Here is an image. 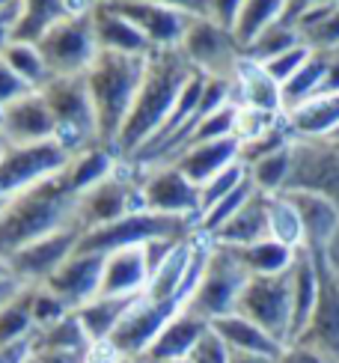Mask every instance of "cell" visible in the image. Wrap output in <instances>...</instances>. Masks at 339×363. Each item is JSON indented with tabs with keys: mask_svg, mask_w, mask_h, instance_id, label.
<instances>
[{
	"mask_svg": "<svg viewBox=\"0 0 339 363\" xmlns=\"http://www.w3.org/2000/svg\"><path fill=\"white\" fill-rule=\"evenodd\" d=\"M238 262L244 265L250 277H271V274H283V271L291 268L295 262V247H286L280 245L277 238H265V241H256V245L248 247H233Z\"/></svg>",
	"mask_w": 339,
	"mask_h": 363,
	"instance_id": "cell-30",
	"label": "cell"
},
{
	"mask_svg": "<svg viewBox=\"0 0 339 363\" xmlns=\"http://www.w3.org/2000/svg\"><path fill=\"white\" fill-rule=\"evenodd\" d=\"M235 313L259 325L277 342L289 345L291 328V268L271 277H250L238 295Z\"/></svg>",
	"mask_w": 339,
	"mask_h": 363,
	"instance_id": "cell-8",
	"label": "cell"
},
{
	"mask_svg": "<svg viewBox=\"0 0 339 363\" xmlns=\"http://www.w3.org/2000/svg\"><path fill=\"white\" fill-rule=\"evenodd\" d=\"M21 289H24L21 280H15L12 274H0V307H6Z\"/></svg>",
	"mask_w": 339,
	"mask_h": 363,
	"instance_id": "cell-48",
	"label": "cell"
},
{
	"mask_svg": "<svg viewBox=\"0 0 339 363\" xmlns=\"http://www.w3.org/2000/svg\"><path fill=\"white\" fill-rule=\"evenodd\" d=\"M268 200V230H271V238H277L280 245L286 247H304V223H301V215L295 203L289 200V194L280 191V194H265Z\"/></svg>",
	"mask_w": 339,
	"mask_h": 363,
	"instance_id": "cell-33",
	"label": "cell"
},
{
	"mask_svg": "<svg viewBox=\"0 0 339 363\" xmlns=\"http://www.w3.org/2000/svg\"><path fill=\"white\" fill-rule=\"evenodd\" d=\"M318 96H339V54L328 57V74H325V84H321Z\"/></svg>",
	"mask_w": 339,
	"mask_h": 363,
	"instance_id": "cell-47",
	"label": "cell"
},
{
	"mask_svg": "<svg viewBox=\"0 0 339 363\" xmlns=\"http://www.w3.org/2000/svg\"><path fill=\"white\" fill-rule=\"evenodd\" d=\"M116 363H143V357H116Z\"/></svg>",
	"mask_w": 339,
	"mask_h": 363,
	"instance_id": "cell-51",
	"label": "cell"
},
{
	"mask_svg": "<svg viewBox=\"0 0 339 363\" xmlns=\"http://www.w3.org/2000/svg\"><path fill=\"white\" fill-rule=\"evenodd\" d=\"M101 271H104V256L101 253H78L74 250L69 259L39 286H45L48 292H54L74 313L78 307L89 304V301L99 295Z\"/></svg>",
	"mask_w": 339,
	"mask_h": 363,
	"instance_id": "cell-15",
	"label": "cell"
},
{
	"mask_svg": "<svg viewBox=\"0 0 339 363\" xmlns=\"http://www.w3.org/2000/svg\"><path fill=\"white\" fill-rule=\"evenodd\" d=\"M248 164L244 161H235V164H229L226 170H221L218 176H211L203 188H199V215H203L206 208H211L218 200H223L226 194H233L241 182H248Z\"/></svg>",
	"mask_w": 339,
	"mask_h": 363,
	"instance_id": "cell-38",
	"label": "cell"
},
{
	"mask_svg": "<svg viewBox=\"0 0 339 363\" xmlns=\"http://www.w3.org/2000/svg\"><path fill=\"white\" fill-rule=\"evenodd\" d=\"M78 194L66 176V167L39 185L6 196L0 208V262L24 250L39 238H48L74 223Z\"/></svg>",
	"mask_w": 339,
	"mask_h": 363,
	"instance_id": "cell-2",
	"label": "cell"
},
{
	"mask_svg": "<svg viewBox=\"0 0 339 363\" xmlns=\"http://www.w3.org/2000/svg\"><path fill=\"white\" fill-rule=\"evenodd\" d=\"M15 21H18V0H9L0 9V54L15 42Z\"/></svg>",
	"mask_w": 339,
	"mask_h": 363,
	"instance_id": "cell-45",
	"label": "cell"
},
{
	"mask_svg": "<svg viewBox=\"0 0 339 363\" xmlns=\"http://www.w3.org/2000/svg\"><path fill=\"white\" fill-rule=\"evenodd\" d=\"M4 146H6V143H4V138H0V152H4Z\"/></svg>",
	"mask_w": 339,
	"mask_h": 363,
	"instance_id": "cell-55",
	"label": "cell"
},
{
	"mask_svg": "<svg viewBox=\"0 0 339 363\" xmlns=\"http://www.w3.org/2000/svg\"><path fill=\"white\" fill-rule=\"evenodd\" d=\"M30 301H33V286H24L6 307H0V349L21 342L33 334L36 325L33 313H30Z\"/></svg>",
	"mask_w": 339,
	"mask_h": 363,
	"instance_id": "cell-35",
	"label": "cell"
},
{
	"mask_svg": "<svg viewBox=\"0 0 339 363\" xmlns=\"http://www.w3.org/2000/svg\"><path fill=\"white\" fill-rule=\"evenodd\" d=\"M244 4H248V0H209V18L218 21L226 30H233Z\"/></svg>",
	"mask_w": 339,
	"mask_h": 363,
	"instance_id": "cell-42",
	"label": "cell"
},
{
	"mask_svg": "<svg viewBox=\"0 0 339 363\" xmlns=\"http://www.w3.org/2000/svg\"><path fill=\"white\" fill-rule=\"evenodd\" d=\"M96 0H18L15 42H39L48 30L74 12L89 9Z\"/></svg>",
	"mask_w": 339,
	"mask_h": 363,
	"instance_id": "cell-22",
	"label": "cell"
},
{
	"mask_svg": "<svg viewBox=\"0 0 339 363\" xmlns=\"http://www.w3.org/2000/svg\"><path fill=\"white\" fill-rule=\"evenodd\" d=\"M122 164V158L116 155V149L104 146V143H96L84 149V152L72 155L69 164H66V176L72 182L74 194H87L89 188H96L99 182H104L111 173H116V167Z\"/></svg>",
	"mask_w": 339,
	"mask_h": 363,
	"instance_id": "cell-29",
	"label": "cell"
},
{
	"mask_svg": "<svg viewBox=\"0 0 339 363\" xmlns=\"http://www.w3.org/2000/svg\"><path fill=\"white\" fill-rule=\"evenodd\" d=\"M286 6H289V0H248L241 15H238L235 27H233V36L238 42V48H248L262 30H268L271 24L283 21Z\"/></svg>",
	"mask_w": 339,
	"mask_h": 363,
	"instance_id": "cell-32",
	"label": "cell"
},
{
	"mask_svg": "<svg viewBox=\"0 0 339 363\" xmlns=\"http://www.w3.org/2000/svg\"><path fill=\"white\" fill-rule=\"evenodd\" d=\"M179 51L191 63L194 72L206 78H233V72L241 60V48L233 36V30L211 21L209 15H199L184 30Z\"/></svg>",
	"mask_w": 339,
	"mask_h": 363,
	"instance_id": "cell-10",
	"label": "cell"
},
{
	"mask_svg": "<svg viewBox=\"0 0 339 363\" xmlns=\"http://www.w3.org/2000/svg\"><path fill=\"white\" fill-rule=\"evenodd\" d=\"M265 238H271L268 200H265V194H259V191L211 235L214 245H223V247H248V245H256V241H265Z\"/></svg>",
	"mask_w": 339,
	"mask_h": 363,
	"instance_id": "cell-24",
	"label": "cell"
},
{
	"mask_svg": "<svg viewBox=\"0 0 339 363\" xmlns=\"http://www.w3.org/2000/svg\"><path fill=\"white\" fill-rule=\"evenodd\" d=\"M0 138L15 146L54 140V119L39 89L0 108Z\"/></svg>",
	"mask_w": 339,
	"mask_h": 363,
	"instance_id": "cell-16",
	"label": "cell"
},
{
	"mask_svg": "<svg viewBox=\"0 0 339 363\" xmlns=\"http://www.w3.org/2000/svg\"><path fill=\"white\" fill-rule=\"evenodd\" d=\"M146 283H149V271H146L140 247H126V250H113L104 256L99 295H104V298L143 295Z\"/></svg>",
	"mask_w": 339,
	"mask_h": 363,
	"instance_id": "cell-23",
	"label": "cell"
},
{
	"mask_svg": "<svg viewBox=\"0 0 339 363\" xmlns=\"http://www.w3.org/2000/svg\"><path fill=\"white\" fill-rule=\"evenodd\" d=\"M69 152L57 140L42 143H6L0 152V196H12L27 191L39 182L51 179L69 164Z\"/></svg>",
	"mask_w": 339,
	"mask_h": 363,
	"instance_id": "cell-9",
	"label": "cell"
},
{
	"mask_svg": "<svg viewBox=\"0 0 339 363\" xmlns=\"http://www.w3.org/2000/svg\"><path fill=\"white\" fill-rule=\"evenodd\" d=\"M6 4H9V0H0V9H4V6H6Z\"/></svg>",
	"mask_w": 339,
	"mask_h": 363,
	"instance_id": "cell-54",
	"label": "cell"
},
{
	"mask_svg": "<svg viewBox=\"0 0 339 363\" xmlns=\"http://www.w3.org/2000/svg\"><path fill=\"white\" fill-rule=\"evenodd\" d=\"M310 57H313V48H310L306 42H301V45H295V48H289V51H283V54L271 57L268 63H262V69H265V72L271 74V78L283 86V84H286V81L291 78V74H295V72H298V69H301Z\"/></svg>",
	"mask_w": 339,
	"mask_h": 363,
	"instance_id": "cell-39",
	"label": "cell"
},
{
	"mask_svg": "<svg viewBox=\"0 0 339 363\" xmlns=\"http://www.w3.org/2000/svg\"><path fill=\"white\" fill-rule=\"evenodd\" d=\"M229 363H274V360L259 357V354H248V352H229Z\"/></svg>",
	"mask_w": 339,
	"mask_h": 363,
	"instance_id": "cell-50",
	"label": "cell"
},
{
	"mask_svg": "<svg viewBox=\"0 0 339 363\" xmlns=\"http://www.w3.org/2000/svg\"><path fill=\"white\" fill-rule=\"evenodd\" d=\"M0 60H4V63L18 74L30 89H42L51 81V72H48V66H45V60H42V54H39V48L33 42H12L9 48L0 54Z\"/></svg>",
	"mask_w": 339,
	"mask_h": 363,
	"instance_id": "cell-36",
	"label": "cell"
},
{
	"mask_svg": "<svg viewBox=\"0 0 339 363\" xmlns=\"http://www.w3.org/2000/svg\"><path fill=\"white\" fill-rule=\"evenodd\" d=\"M301 39L316 54H336L339 51V0H321V4L304 9L295 21Z\"/></svg>",
	"mask_w": 339,
	"mask_h": 363,
	"instance_id": "cell-27",
	"label": "cell"
},
{
	"mask_svg": "<svg viewBox=\"0 0 339 363\" xmlns=\"http://www.w3.org/2000/svg\"><path fill=\"white\" fill-rule=\"evenodd\" d=\"M233 104L235 108H259V111L283 113V89L259 63L241 57L233 72Z\"/></svg>",
	"mask_w": 339,
	"mask_h": 363,
	"instance_id": "cell-19",
	"label": "cell"
},
{
	"mask_svg": "<svg viewBox=\"0 0 339 363\" xmlns=\"http://www.w3.org/2000/svg\"><path fill=\"white\" fill-rule=\"evenodd\" d=\"M152 4H161V6H170V9H179L184 15H209V0H152Z\"/></svg>",
	"mask_w": 339,
	"mask_h": 363,
	"instance_id": "cell-46",
	"label": "cell"
},
{
	"mask_svg": "<svg viewBox=\"0 0 339 363\" xmlns=\"http://www.w3.org/2000/svg\"><path fill=\"white\" fill-rule=\"evenodd\" d=\"M119 15L140 30L152 48H179L184 39V30L194 21V15H184L179 9H170L152 0H107Z\"/></svg>",
	"mask_w": 339,
	"mask_h": 363,
	"instance_id": "cell-14",
	"label": "cell"
},
{
	"mask_svg": "<svg viewBox=\"0 0 339 363\" xmlns=\"http://www.w3.org/2000/svg\"><path fill=\"white\" fill-rule=\"evenodd\" d=\"M143 208L164 215H184L199 220V188L184 176L176 164L140 170Z\"/></svg>",
	"mask_w": 339,
	"mask_h": 363,
	"instance_id": "cell-13",
	"label": "cell"
},
{
	"mask_svg": "<svg viewBox=\"0 0 339 363\" xmlns=\"http://www.w3.org/2000/svg\"><path fill=\"white\" fill-rule=\"evenodd\" d=\"M81 235L84 233L78 230V226H66V230H60L48 238H39V241H33V245H27L24 250L9 256L4 265H6L9 274L15 280H21L24 286H39V283L48 280L74 250H78Z\"/></svg>",
	"mask_w": 339,
	"mask_h": 363,
	"instance_id": "cell-12",
	"label": "cell"
},
{
	"mask_svg": "<svg viewBox=\"0 0 339 363\" xmlns=\"http://www.w3.org/2000/svg\"><path fill=\"white\" fill-rule=\"evenodd\" d=\"M209 330V322L194 315L191 310H179L173 319H170L158 337L149 342V349L143 352V363H167V360H184L191 354V349L196 345V340Z\"/></svg>",
	"mask_w": 339,
	"mask_h": 363,
	"instance_id": "cell-18",
	"label": "cell"
},
{
	"mask_svg": "<svg viewBox=\"0 0 339 363\" xmlns=\"http://www.w3.org/2000/svg\"><path fill=\"white\" fill-rule=\"evenodd\" d=\"M291 146L289 143L283 149H277L271 155H262L253 164H248V176L253 182V188L259 194H280L289 185V176H291Z\"/></svg>",
	"mask_w": 339,
	"mask_h": 363,
	"instance_id": "cell-34",
	"label": "cell"
},
{
	"mask_svg": "<svg viewBox=\"0 0 339 363\" xmlns=\"http://www.w3.org/2000/svg\"><path fill=\"white\" fill-rule=\"evenodd\" d=\"M336 54H339V51H336Z\"/></svg>",
	"mask_w": 339,
	"mask_h": 363,
	"instance_id": "cell-57",
	"label": "cell"
},
{
	"mask_svg": "<svg viewBox=\"0 0 339 363\" xmlns=\"http://www.w3.org/2000/svg\"><path fill=\"white\" fill-rule=\"evenodd\" d=\"M336 140H339V131H336Z\"/></svg>",
	"mask_w": 339,
	"mask_h": 363,
	"instance_id": "cell-56",
	"label": "cell"
},
{
	"mask_svg": "<svg viewBox=\"0 0 339 363\" xmlns=\"http://www.w3.org/2000/svg\"><path fill=\"white\" fill-rule=\"evenodd\" d=\"M45 66H48L51 78H72V74H84L89 63L99 54L96 33H92L89 9L74 12L69 18L57 21L39 42H33Z\"/></svg>",
	"mask_w": 339,
	"mask_h": 363,
	"instance_id": "cell-7",
	"label": "cell"
},
{
	"mask_svg": "<svg viewBox=\"0 0 339 363\" xmlns=\"http://www.w3.org/2000/svg\"><path fill=\"white\" fill-rule=\"evenodd\" d=\"M211 328L218 330V337L229 345V352H248V354H259V357H268V360H277L286 352L283 342H277L271 334H265L259 325L248 322L238 313L221 315V319L211 322Z\"/></svg>",
	"mask_w": 339,
	"mask_h": 363,
	"instance_id": "cell-26",
	"label": "cell"
},
{
	"mask_svg": "<svg viewBox=\"0 0 339 363\" xmlns=\"http://www.w3.org/2000/svg\"><path fill=\"white\" fill-rule=\"evenodd\" d=\"M140 298V295H128V298H104V295H96L89 304L78 307L74 315L84 328V334L89 337L92 345H104L111 340V334L116 330L119 319L131 310V304Z\"/></svg>",
	"mask_w": 339,
	"mask_h": 363,
	"instance_id": "cell-28",
	"label": "cell"
},
{
	"mask_svg": "<svg viewBox=\"0 0 339 363\" xmlns=\"http://www.w3.org/2000/svg\"><path fill=\"white\" fill-rule=\"evenodd\" d=\"M0 274H9V271H6V265H4V262H0Z\"/></svg>",
	"mask_w": 339,
	"mask_h": 363,
	"instance_id": "cell-52",
	"label": "cell"
},
{
	"mask_svg": "<svg viewBox=\"0 0 339 363\" xmlns=\"http://www.w3.org/2000/svg\"><path fill=\"white\" fill-rule=\"evenodd\" d=\"M143 208V194H140V170L122 161L116 173H111L96 188L78 196V208H74V223L78 230H99L119 218L131 215V211Z\"/></svg>",
	"mask_w": 339,
	"mask_h": 363,
	"instance_id": "cell-6",
	"label": "cell"
},
{
	"mask_svg": "<svg viewBox=\"0 0 339 363\" xmlns=\"http://www.w3.org/2000/svg\"><path fill=\"white\" fill-rule=\"evenodd\" d=\"M27 93H33L18 74H15L4 60H0V108H6L9 101H15V99H21V96H27Z\"/></svg>",
	"mask_w": 339,
	"mask_h": 363,
	"instance_id": "cell-41",
	"label": "cell"
},
{
	"mask_svg": "<svg viewBox=\"0 0 339 363\" xmlns=\"http://www.w3.org/2000/svg\"><path fill=\"white\" fill-rule=\"evenodd\" d=\"M286 125L295 140L336 138L339 131V96H316L286 113Z\"/></svg>",
	"mask_w": 339,
	"mask_h": 363,
	"instance_id": "cell-25",
	"label": "cell"
},
{
	"mask_svg": "<svg viewBox=\"0 0 339 363\" xmlns=\"http://www.w3.org/2000/svg\"><path fill=\"white\" fill-rule=\"evenodd\" d=\"M96 349V345H92ZM89 352H48V349H30L24 363H89Z\"/></svg>",
	"mask_w": 339,
	"mask_h": 363,
	"instance_id": "cell-44",
	"label": "cell"
},
{
	"mask_svg": "<svg viewBox=\"0 0 339 363\" xmlns=\"http://www.w3.org/2000/svg\"><path fill=\"white\" fill-rule=\"evenodd\" d=\"M248 280H250V274L238 262L235 250L211 241L203 277H199L196 289H194L188 304H184V310H191L194 315H199V319H206L211 325L214 319H221V315L235 313L238 295H241L244 286H248Z\"/></svg>",
	"mask_w": 339,
	"mask_h": 363,
	"instance_id": "cell-5",
	"label": "cell"
},
{
	"mask_svg": "<svg viewBox=\"0 0 339 363\" xmlns=\"http://www.w3.org/2000/svg\"><path fill=\"white\" fill-rule=\"evenodd\" d=\"M188 363H229V345L218 337V330H214L211 325L191 349Z\"/></svg>",
	"mask_w": 339,
	"mask_h": 363,
	"instance_id": "cell-40",
	"label": "cell"
},
{
	"mask_svg": "<svg viewBox=\"0 0 339 363\" xmlns=\"http://www.w3.org/2000/svg\"><path fill=\"white\" fill-rule=\"evenodd\" d=\"M321 253H325V259L339 271V230H336V235L330 238V245H328L325 250H321Z\"/></svg>",
	"mask_w": 339,
	"mask_h": 363,
	"instance_id": "cell-49",
	"label": "cell"
},
{
	"mask_svg": "<svg viewBox=\"0 0 339 363\" xmlns=\"http://www.w3.org/2000/svg\"><path fill=\"white\" fill-rule=\"evenodd\" d=\"M89 18H92V33H96L99 51L131 54V57H146L155 51L140 30H137L126 15H119L107 0H96V4L89 6Z\"/></svg>",
	"mask_w": 339,
	"mask_h": 363,
	"instance_id": "cell-17",
	"label": "cell"
},
{
	"mask_svg": "<svg viewBox=\"0 0 339 363\" xmlns=\"http://www.w3.org/2000/svg\"><path fill=\"white\" fill-rule=\"evenodd\" d=\"M39 93L54 119V140L69 155H78L84 149L99 143V123H96V111H92V101L87 93L84 74L51 78Z\"/></svg>",
	"mask_w": 339,
	"mask_h": 363,
	"instance_id": "cell-4",
	"label": "cell"
},
{
	"mask_svg": "<svg viewBox=\"0 0 339 363\" xmlns=\"http://www.w3.org/2000/svg\"><path fill=\"white\" fill-rule=\"evenodd\" d=\"M301 33H298V27L295 24H289V21H277L271 24L268 30H262V33L248 45V48H241V57H248L253 60V63H268L271 57L277 54H283L289 48H295V45H301Z\"/></svg>",
	"mask_w": 339,
	"mask_h": 363,
	"instance_id": "cell-37",
	"label": "cell"
},
{
	"mask_svg": "<svg viewBox=\"0 0 339 363\" xmlns=\"http://www.w3.org/2000/svg\"><path fill=\"white\" fill-rule=\"evenodd\" d=\"M286 191H316L339 206V140H295V146H291V176Z\"/></svg>",
	"mask_w": 339,
	"mask_h": 363,
	"instance_id": "cell-11",
	"label": "cell"
},
{
	"mask_svg": "<svg viewBox=\"0 0 339 363\" xmlns=\"http://www.w3.org/2000/svg\"><path fill=\"white\" fill-rule=\"evenodd\" d=\"M191 74L194 69L179 48H155L149 54L140 89H137L134 104L113 143L116 155L122 161L134 158L161 131L167 116L176 108L184 84L191 81Z\"/></svg>",
	"mask_w": 339,
	"mask_h": 363,
	"instance_id": "cell-1",
	"label": "cell"
},
{
	"mask_svg": "<svg viewBox=\"0 0 339 363\" xmlns=\"http://www.w3.org/2000/svg\"><path fill=\"white\" fill-rule=\"evenodd\" d=\"M241 161V143L235 138H221V140H206L194 143L173 161L176 167L188 176L196 188H203L211 176L226 170L229 164Z\"/></svg>",
	"mask_w": 339,
	"mask_h": 363,
	"instance_id": "cell-21",
	"label": "cell"
},
{
	"mask_svg": "<svg viewBox=\"0 0 339 363\" xmlns=\"http://www.w3.org/2000/svg\"><path fill=\"white\" fill-rule=\"evenodd\" d=\"M304 223V247L325 250L339 230V206L316 191H286Z\"/></svg>",
	"mask_w": 339,
	"mask_h": 363,
	"instance_id": "cell-20",
	"label": "cell"
},
{
	"mask_svg": "<svg viewBox=\"0 0 339 363\" xmlns=\"http://www.w3.org/2000/svg\"><path fill=\"white\" fill-rule=\"evenodd\" d=\"M146 57H131V54H111L99 51L96 60L84 72V84L96 111L99 123V143L111 146L119 138V128L134 104V96L140 89L143 72H146Z\"/></svg>",
	"mask_w": 339,
	"mask_h": 363,
	"instance_id": "cell-3",
	"label": "cell"
},
{
	"mask_svg": "<svg viewBox=\"0 0 339 363\" xmlns=\"http://www.w3.org/2000/svg\"><path fill=\"white\" fill-rule=\"evenodd\" d=\"M328 57L330 54L313 51V57L280 86L283 89V113L301 108L304 101H310L321 93V84H325V74H328Z\"/></svg>",
	"mask_w": 339,
	"mask_h": 363,
	"instance_id": "cell-31",
	"label": "cell"
},
{
	"mask_svg": "<svg viewBox=\"0 0 339 363\" xmlns=\"http://www.w3.org/2000/svg\"><path fill=\"white\" fill-rule=\"evenodd\" d=\"M167 363H188V357H184V360H167Z\"/></svg>",
	"mask_w": 339,
	"mask_h": 363,
	"instance_id": "cell-53",
	"label": "cell"
},
{
	"mask_svg": "<svg viewBox=\"0 0 339 363\" xmlns=\"http://www.w3.org/2000/svg\"><path fill=\"white\" fill-rule=\"evenodd\" d=\"M274 363H339V360H333L330 354L318 352V349H310V345L295 342V345H286V352Z\"/></svg>",
	"mask_w": 339,
	"mask_h": 363,
	"instance_id": "cell-43",
	"label": "cell"
}]
</instances>
